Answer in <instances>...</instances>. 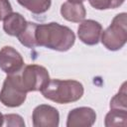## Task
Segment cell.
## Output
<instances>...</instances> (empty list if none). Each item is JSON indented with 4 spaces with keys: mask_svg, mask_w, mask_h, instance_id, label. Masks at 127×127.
I'll return each instance as SVG.
<instances>
[{
    "mask_svg": "<svg viewBox=\"0 0 127 127\" xmlns=\"http://www.w3.org/2000/svg\"><path fill=\"white\" fill-rule=\"evenodd\" d=\"M110 108L112 109H126L127 110V92L126 82H123L119 91L111 98Z\"/></svg>",
    "mask_w": 127,
    "mask_h": 127,
    "instance_id": "cell-15",
    "label": "cell"
},
{
    "mask_svg": "<svg viewBox=\"0 0 127 127\" xmlns=\"http://www.w3.org/2000/svg\"><path fill=\"white\" fill-rule=\"evenodd\" d=\"M89 4L96 10L115 9L121 6L125 0H88Z\"/></svg>",
    "mask_w": 127,
    "mask_h": 127,
    "instance_id": "cell-16",
    "label": "cell"
},
{
    "mask_svg": "<svg viewBox=\"0 0 127 127\" xmlns=\"http://www.w3.org/2000/svg\"><path fill=\"white\" fill-rule=\"evenodd\" d=\"M37 25L34 22H27V25L25 27V29L17 36L19 42L29 48V49H33L38 47L37 46V42H36V29H37Z\"/></svg>",
    "mask_w": 127,
    "mask_h": 127,
    "instance_id": "cell-12",
    "label": "cell"
},
{
    "mask_svg": "<svg viewBox=\"0 0 127 127\" xmlns=\"http://www.w3.org/2000/svg\"><path fill=\"white\" fill-rule=\"evenodd\" d=\"M17 2L34 14L47 12L52 4V0H17Z\"/></svg>",
    "mask_w": 127,
    "mask_h": 127,
    "instance_id": "cell-14",
    "label": "cell"
},
{
    "mask_svg": "<svg viewBox=\"0 0 127 127\" xmlns=\"http://www.w3.org/2000/svg\"><path fill=\"white\" fill-rule=\"evenodd\" d=\"M27 21L25 18L16 12L10 13L3 21V30L9 36L17 37L26 27Z\"/></svg>",
    "mask_w": 127,
    "mask_h": 127,
    "instance_id": "cell-11",
    "label": "cell"
},
{
    "mask_svg": "<svg viewBox=\"0 0 127 127\" xmlns=\"http://www.w3.org/2000/svg\"><path fill=\"white\" fill-rule=\"evenodd\" d=\"M37 46L58 52L68 51L75 42V35L71 29L56 22L37 25Z\"/></svg>",
    "mask_w": 127,
    "mask_h": 127,
    "instance_id": "cell-1",
    "label": "cell"
},
{
    "mask_svg": "<svg viewBox=\"0 0 127 127\" xmlns=\"http://www.w3.org/2000/svg\"><path fill=\"white\" fill-rule=\"evenodd\" d=\"M102 33V26L95 20H83L77 28V36L79 40L88 46L98 44Z\"/></svg>",
    "mask_w": 127,
    "mask_h": 127,
    "instance_id": "cell-8",
    "label": "cell"
},
{
    "mask_svg": "<svg viewBox=\"0 0 127 127\" xmlns=\"http://www.w3.org/2000/svg\"><path fill=\"white\" fill-rule=\"evenodd\" d=\"M26 97L27 91L21 83L19 72L8 74L0 91L1 103L7 107H18L24 103Z\"/></svg>",
    "mask_w": 127,
    "mask_h": 127,
    "instance_id": "cell-4",
    "label": "cell"
},
{
    "mask_svg": "<svg viewBox=\"0 0 127 127\" xmlns=\"http://www.w3.org/2000/svg\"><path fill=\"white\" fill-rule=\"evenodd\" d=\"M32 120L35 127H57L60 124V113L54 106L40 104L33 110Z\"/></svg>",
    "mask_w": 127,
    "mask_h": 127,
    "instance_id": "cell-7",
    "label": "cell"
},
{
    "mask_svg": "<svg viewBox=\"0 0 127 127\" xmlns=\"http://www.w3.org/2000/svg\"><path fill=\"white\" fill-rule=\"evenodd\" d=\"M23 67L24 60L17 50L10 46H5L0 50V68L5 73H18Z\"/></svg>",
    "mask_w": 127,
    "mask_h": 127,
    "instance_id": "cell-6",
    "label": "cell"
},
{
    "mask_svg": "<svg viewBox=\"0 0 127 127\" xmlns=\"http://www.w3.org/2000/svg\"><path fill=\"white\" fill-rule=\"evenodd\" d=\"M96 121V113L90 107H77L70 110L66 118L67 127H90Z\"/></svg>",
    "mask_w": 127,
    "mask_h": 127,
    "instance_id": "cell-9",
    "label": "cell"
},
{
    "mask_svg": "<svg viewBox=\"0 0 127 127\" xmlns=\"http://www.w3.org/2000/svg\"><path fill=\"white\" fill-rule=\"evenodd\" d=\"M3 124V114L0 112V126H2Z\"/></svg>",
    "mask_w": 127,
    "mask_h": 127,
    "instance_id": "cell-20",
    "label": "cell"
},
{
    "mask_svg": "<svg viewBox=\"0 0 127 127\" xmlns=\"http://www.w3.org/2000/svg\"><path fill=\"white\" fill-rule=\"evenodd\" d=\"M104 125L106 127L123 126L127 125V110L126 109H112L106 114Z\"/></svg>",
    "mask_w": 127,
    "mask_h": 127,
    "instance_id": "cell-13",
    "label": "cell"
},
{
    "mask_svg": "<svg viewBox=\"0 0 127 127\" xmlns=\"http://www.w3.org/2000/svg\"><path fill=\"white\" fill-rule=\"evenodd\" d=\"M45 98L59 104H67L79 100L84 92L83 85L73 79H50L41 90Z\"/></svg>",
    "mask_w": 127,
    "mask_h": 127,
    "instance_id": "cell-2",
    "label": "cell"
},
{
    "mask_svg": "<svg viewBox=\"0 0 127 127\" xmlns=\"http://www.w3.org/2000/svg\"><path fill=\"white\" fill-rule=\"evenodd\" d=\"M61 14L63 18L69 22L80 23L84 20L86 11L82 3L75 2H64L61 6Z\"/></svg>",
    "mask_w": 127,
    "mask_h": 127,
    "instance_id": "cell-10",
    "label": "cell"
},
{
    "mask_svg": "<svg viewBox=\"0 0 127 127\" xmlns=\"http://www.w3.org/2000/svg\"><path fill=\"white\" fill-rule=\"evenodd\" d=\"M12 13V6L9 0H0V21Z\"/></svg>",
    "mask_w": 127,
    "mask_h": 127,
    "instance_id": "cell-18",
    "label": "cell"
},
{
    "mask_svg": "<svg viewBox=\"0 0 127 127\" xmlns=\"http://www.w3.org/2000/svg\"><path fill=\"white\" fill-rule=\"evenodd\" d=\"M68 2H75V3H82L85 0H67Z\"/></svg>",
    "mask_w": 127,
    "mask_h": 127,
    "instance_id": "cell-19",
    "label": "cell"
},
{
    "mask_svg": "<svg viewBox=\"0 0 127 127\" xmlns=\"http://www.w3.org/2000/svg\"><path fill=\"white\" fill-rule=\"evenodd\" d=\"M102 45L109 51H118L124 47L127 41V14H117L109 27L101 33Z\"/></svg>",
    "mask_w": 127,
    "mask_h": 127,
    "instance_id": "cell-3",
    "label": "cell"
},
{
    "mask_svg": "<svg viewBox=\"0 0 127 127\" xmlns=\"http://www.w3.org/2000/svg\"><path fill=\"white\" fill-rule=\"evenodd\" d=\"M2 126L8 127H24L25 122L19 114H5L3 115V124Z\"/></svg>",
    "mask_w": 127,
    "mask_h": 127,
    "instance_id": "cell-17",
    "label": "cell"
},
{
    "mask_svg": "<svg viewBox=\"0 0 127 127\" xmlns=\"http://www.w3.org/2000/svg\"><path fill=\"white\" fill-rule=\"evenodd\" d=\"M19 74L21 83L27 92L41 91L50 80L48 69L39 64L26 65Z\"/></svg>",
    "mask_w": 127,
    "mask_h": 127,
    "instance_id": "cell-5",
    "label": "cell"
}]
</instances>
